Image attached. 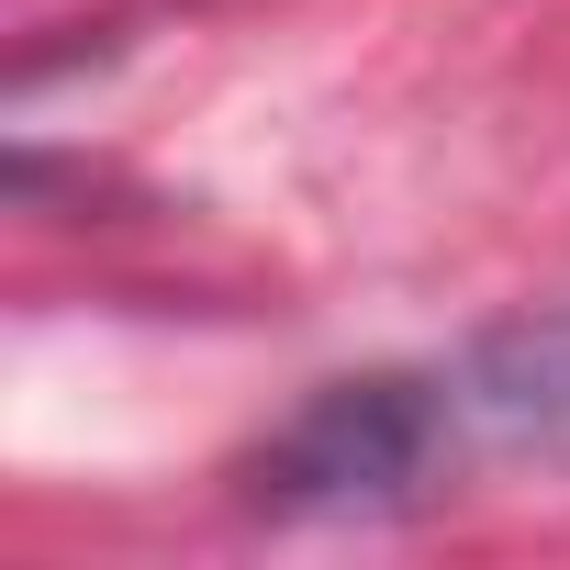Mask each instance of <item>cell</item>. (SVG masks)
I'll list each match as a JSON object with an SVG mask.
<instances>
[{"label":"cell","mask_w":570,"mask_h":570,"mask_svg":"<svg viewBox=\"0 0 570 570\" xmlns=\"http://www.w3.org/2000/svg\"><path fill=\"white\" fill-rule=\"evenodd\" d=\"M448 370V403H459V436L470 459H537V470H570V303L548 314H514L492 336H470Z\"/></svg>","instance_id":"2"},{"label":"cell","mask_w":570,"mask_h":570,"mask_svg":"<svg viewBox=\"0 0 570 570\" xmlns=\"http://www.w3.org/2000/svg\"><path fill=\"white\" fill-rule=\"evenodd\" d=\"M470 470L448 370H358L325 381L235 459V503L268 525H347V514H403Z\"/></svg>","instance_id":"1"}]
</instances>
